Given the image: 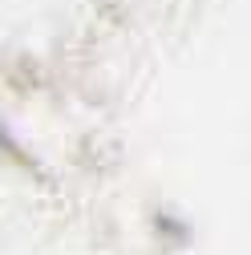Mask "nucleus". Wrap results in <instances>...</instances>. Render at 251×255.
<instances>
[]
</instances>
